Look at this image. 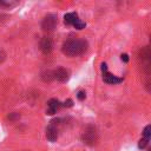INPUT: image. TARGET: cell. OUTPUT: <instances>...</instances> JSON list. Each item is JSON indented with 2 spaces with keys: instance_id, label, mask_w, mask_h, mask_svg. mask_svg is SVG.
Segmentation results:
<instances>
[{
  "instance_id": "6da1fadb",
  "label": "cell",
  "mask_w": 151,
  "mask_h": 151,
  "mask_svg": "<svg viewBox=\"0 0 151 151\" xmlns=\"http://www.w3.org/2000/svg\"><path fill=\"white\" fill-rule=\"evenodd\" d=\"M87 48V42L83 39H68L63 44V52L66 55L76 57L83 54Z\"/></svg>"
},
{
  "instance_id": "7a4b0ae2",
  "label": "cell",
  "mask_w": 151,
  "mask_h": 151,
  "mask_svg": "<svg viewBox=\"0 0 151 151\" xmlns=\"http://www.w3.org/2000/svg\"><path fill=\"white\" fill-rule=\"evenodd\" d=\"M57 22H58V20L54 14H47L41 22V27L44 31H52V29H54Z\"/></svg>"
},
{
  "instance_id": "3957f363",
  "label": "cell",
  "mask_w": 151,
  "mask_h": 151,
  "mask_svg": "<svg viewBox=\"0 0 151 151\" xmlns=\"http://www.w3.org/2000/svg\"><path fill=\"white\" fill-rule=\"evenodd\" d=\"M101 71H103V79H104L105 83H107V84H119V83H122V80H123L122 78H118V77L107 72L106 64H104V63L101 64Z\"/></svg>"
},
{
  "instance_id": "277c9868",
  "label": "cell",
  "mask_w": 151,
  "mask_h": 151,
  "mask_svg": "<svg viewBox=\"0 0 151 151\" xmlns=\"http://www.w3.org/2000/svg\"><path fill=\"white\" fill-rule=\"evenodd\" d=\"M55 122L57 120H52L50 125L46 127V138L52 143L58 139V127H57Z\"/></svg>"
},
{
  "instance_id": "5b68a950",
  "label": "cell",
  "mask_w": 151,
  "mask_h": 151,
  "mask_svg": "<svg viewBox=\"0 0 151 151\" xmlns=\"http://www.w3.org/2000/svg\"><path fill=\"white\" fill-rule=\"evenodd\" d=\"M52 76H53V79H57L58 81H67L68 78H70V72L68 70L64 68V67H58L57 70L52 71Z\"/></svg>"
},
{
  "instance_id": "8992f818",
  "label": "cell",
  "mask_w": 151,
  "mask_h": 151,
  "mask_svg": "<svg viewBox=\"0 0 151 151\" xmlns=\"http://www.w3.org/2000/svg\"><path fill=\"white\" fill-rule=\"evenodd\" d=\"M40 48L44 53H50L53 48V42H52V39L48 38V37H44L40 41Z\"/></svg>"
},
{
  "instance_id": "52a82bcc",
  "label": "cell",
  "mask_w": 151,
  "mask_h": 151,
  "mask_svg": "<svg viewBox=\"0 0 151 151\" xmlns=\"http://www.w3.org/2000/svg\"><path fill=\"white\" fill-rule=\"evenodd\" d=\"M61 106H63V104H61L59 100H57V99H51V100H48V109H47L46 113H47V114H54V113L57 112V110H58L59 107H61Z\"/></svg>"
},
{
  "instance_id": "ba28073f",
  "label": "cell",
  "mask_w": 151,
  "mask_h": 151,
  "mask_svg": "<svg viewBox=\"0 0 151 151\" xmlns=\"http://www.w3.org/2000/svg\"><path fill=\"white\" fill-rule=\"evenodd\" d=\"M78 19L79 18H78V14L77 13H67L64 17V21H65L66 25H73Z\"/></svg>"
},
{
  "instance_id": "9c48e42d",
  "label": "cell",
  "mask_w": 151,
  "mask_h": 151,
  "mask_svg": "<svg viewBox=\"0 0 151 151\" xmlns=\"http://www.w3.org/2000/svg\"><path fill=\"white\" fill-rule=\"evenodd\" d=\"M143 136H144L143 138L150 140V136H151V126H150V125L145 126V129H144V131H143Z\"/></svg>"
},
{
  "instance_id": "30bf717a",
  "label": "cell",
  "mask_w": 151,
  "mask_h": 151,
  "mask_svg": "<svg viewBox=\"0 0 151 151\" xmlns=\"http://www.w3.org/2000/svg\"><path fill=\"white\" fill-rule=\"evenodd\" d=\"M73 26H74L77 29H81V28H84V27H85V22H83L80 19H78V20L73 24Z\"/></svg>"
},
{
  "instance_id": "8fae6325",
  "label": "cell",
  "mask_w": 151,
  "mask_h": 151,
  "mask_svg": "<svg viewBox=\"0 0 151 151\" xmlns=\"http://www.w3.org/2000/svg\"><path fill=\"white\" fill-rule=\"evenodd\" d=\"M147 143H149V139L142 138V139L139 140V147H140V149H144V147L147 145Z\"/></svg>"
},
{
  "instance_id": "7c38bea8",
  "label": "cell",
  "mask_w": 151,
  "mask_h": 151,
  "mask_svg": "<svg viewBox=\"0 0 151 151\" xmlns=\"http://www.w3.org/2000/svg\"><path fill=\"white\" fill-rule=\"evenodd\" d=\"M77 97H78V99L83 100V99H85L86 94H85V92H84V91H79V92H78V94H77Z\"/></svg>"
},
{
  "instance_id": "4fadbf2b",
  "label": "cell",
  "mask_w": 151,
  "mask_h": 151,
  "mask_svg": "<svg viewBox=\"0 0 151 151\" xmlns=\"http://www.w3.org/2000/svg\"><path fill=\"white\" fill-rule=\"evenodd\" d=\"M72 105H73V101H72L71 99H68L67 101H65V103L63 104V106H68V107H70V106H72Z\"/></svg>"
},
{
  "instance_id": "5bb4252c",
  "label": "cell",
  "mask_w": 151,
  "mask_h": 151,
  "mask_svg": "<svg viewBox=\"0 0 151 151\" xmlns=\"http://www.w3.org/2000/svg\"><path fill=\"white\" fill-rule=\"evenodd\" d=\"M122 60H124L125 63L129 61V55L127 54H122Z\"/></svg>"
},
{
  "instance_id": "9a60e30c",
  "label": "cell",
  "mask_w": 151,
  "mask_h": 151,
  "mask_svg": "<svg viewBox=\"0 0 151 151\" xmlns=\"http://www.w3.org/2000/svg\"><path fill=\"white\" fill-rule=\"evenodd\" d=\"M4 58H5V54L2 53V51L0 50V61H2L4 60Z\"/></svg>"
}]
</instances>
